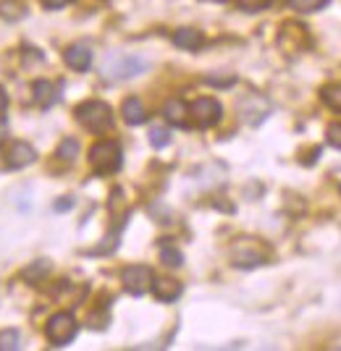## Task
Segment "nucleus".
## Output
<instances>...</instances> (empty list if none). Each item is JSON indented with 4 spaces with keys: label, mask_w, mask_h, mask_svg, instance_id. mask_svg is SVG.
Here are the masks:
<instances>
[{
    "label": "nucleus",
    "mask_w": 341,
    "mask_h": 351,
    "mask_svg": "<svg viewBox=\"0 0 341 351\" xmlns=\"http://www.w3.org/2000/svg\"><path fill=\"white\" fill-rule=\"evenodd\" d=\"M76 121L89 132H108L113 126V110L103 100H87L76 108Z\"/></svg>",
    "instance_id": "nucleus-1"
},
{
    "label": "nucleus",
    "mask_w": 341,
    "mask_h": 351,
    "mask_svg": "<svg viewBox=\"0 0 341 351\" xmlns=\"http://www.w3.org/2000/svg\"><path fill=\"white\" fill-rule=\"evenodd\" d=\"M121 162H124V155H121L119 142L105 139V142L92 145V149H89V165H92L97 173H103V176L116 173L121 168Z\"/></svg>",
    "instance_id": "nucleus-2"
},
{
    "label": "nucleus",
    "mask_w": 341,
    "mask_h": 351,
    "mask_svg": "<svg viewBox=\"0 0 341 351\" xmlns=\"http://www.w3.org/2000/svg\"><path fill=\"white\" fill-rule=\"evenodd\" d=\"M45 333H47V341H50L53 346H66V343H71L76 338V333H79V322H76V317L71 312H58V315L50 317Z\"/></svg>",
    "instance_id": "nucleus-3"
},
{
    "label": "nucleus",
    "mask_w": 341,
    "mask_h": 351,
    "mask_svg": "<svg viewBox=\"0 0 341 351\" xmlns=\"http://www.w3.org/2000/svg\"><path fill=\"white\" fill-rule=\"evenodd\" d=\"M148 69V63L142 58H134V56H113L105 63V79H113V82H124V79H132L137 73H142Z\"/></svg>",
    "instance_id": "nucleus-4"
},
{
    "label": "nucleus",
    "mask_w": 341,
    "mask_h": 351,
    "mask_svg": "<svg viewBox=\"0 0 341 351\" xmlns=\"http://www.w3.org/2000/svg\"><path fill=\"white\" fill-rule=\"evenodd\" d=\"M152 270H150L148 265H129V267H124V273H121V283H124V289L134 296H142V293H148L152 289Z\"/></svg>",
    "instance_id": "nucleus-5"
},
{
    "label": "nucleus",
    "mask_w": 341,
    "mask_h": 351,
    "mask_svg": "<svg viewBox=\"0 0 341 351\" xmlns=\"http://www.w3.org/2000/svg\"><path fill=\"white\" fill-rule=\"evenodd\" d=\"M268 260V252L260 244H255L252 239H244L231 247V263L237 267H257Z\"/></svg>",
    "instance_id": "nucleus-6"
},
{
    "label": "nucleus",
    "mask_w": 341,
    "mask_h": 351,
    "mask_svg": "<svg viewBox=\"0 0 341 351\" xmlns=\"http://www.w3.org/2000/svg\"><path fill=\"white\" fill-rule=\"evenodd\" d=\"M221 113H223L221 103L213 100V97H200V100H194V103L189 105V116H192V121L200 129L215 126V123L221 121Z\"/></svg>",
    "instance_id": "nucleus-7"
},
{
    "label": "nucleus",
    "mask_w": 341,
    "mask_h": 351,
    "mask_svg": "<svg viewBox=\"0 0 341 351\" xmlns=\"http://www.w3.org/2000/svg\"><path fill=\"white\" fill-rule=\"evenodd\" d=\"M150 291L155 293V299L158 302H165V304H171V302H176L178 296H181V283L174 278H155L152 280V289Z\"/></svg>",
    "instance_id": "nucleus-8"
},
{
    "label": "nucleus",
    "mask_w": 341,
    "mask_h": 351,
    "mask_svg": "<svg viewBox=\"0 0 341 351\" xmlns=\"http://www.w3.org/2000/svg\"><path fill=\"white\" fill-rule=\"evenodd\" d=\"M34 158H37L34 147L27 145V142H16V145H11V149H8L5 165H8V168H27L30 162H34Z\"/></svg>",
    "instance_id": "nucleus-9"
},
{
    "label": "nucleus",
    "mask_w": 341,
    "mask_h": 351,
    "mask_svg": "<svg viewBox=\"0 0 341 351\" xmlns=\"http://www.w3.org/2000/svg\"><path fill=\"white\" fill-rule=\"evenodd\" d=\"M32 92H34V100H37V105H43V108L56 105V103H58V97H60L58 87H56L53 82H47V79H37V82L32 84Z\"/></svg>",
    "instance_id": "nucleus-10"
},
{
    "label": "nucleus",
    "mask_w": 341,
    "mask_h": 351,
    "mask_svg": "<svg viewBox=\"0 0 341 351\" xmlns=\"http://www.w3.org/2000/svg\"><path fill=\"white\" fill-rule=\"evenodd\" d=\"M121 116H124V121L129 126H139V123L148 121V110H145V105H142L139 97H126L124 105H121Z\"/></svg>",
    "instance_id": "nucleus-11"
},
{
    "label": "nucleus",
    "mask_w": 341,
    "mask_h": 351,
    "mask_svg": "<svg viewBox=\"0 0 341 351\" xmlns=\"http://www.w3.org/2000/svg\"><path fill=\"white\" fill-rule=\"evenodd\" d=\"M202 43H205L202 32L194 29V27H181V29L174 32V45L181 50H200Z\"/></svg>",
    "instance_id": "nucleus-12"
},
{
    "label": "nucleus",
    "mask_w": 341,
    "mask_h": 351,
    "mask_svg": "<svg viewBox=\"0 0 341 351\" xmlns=\"http://www.w3.org/2000/svg\"><path fill=\"white\" fill-rule=\"evenodd\" d=\"M63 60H66L74 71H87L89 63H92V50H89L87 45H71V47L66 50Z\"/></svg>",
    "instance_id": "nucleus-13"
},
{
    "label": "nucleus",
    "mask_w": 341,
    "mask_h": 351,
    "mask_svg": "<svg viewBox=\"0 0 341 351\" xmlns=\"http://www.w3.org/2000/svg\"><path fill=\"white\" fill-rule=\"evenodd\" d=\"M163 116L168 123L174 126H187V118H189V105L184 100H168L163 105Z\"/></svg>",
    "instance_id": "nucleus-14"
},
{
    "label": "nucleus",
    "mask_w": 341,
    "mask_h": 351,
    "mask_svg": "<svg viewBox=\"0 0 341 351\" xmlns=\"http://www.w3.org/2000/svg\"><path fill=\"white\" fill-rule=\"evenodd\" d=\"M320 100H323L331 110L341 113V84H326V87L320 89Z\"/></svg>",
    "instance_id": "nucleus-15"
},
{
    "label": "nucleus",
    "mask_w": 341,
    "mask_h": 351,
    "mask_svg": "<svg viewBox=\"0 0 341 351\" xmlns=\"http://www.w3.org/2000/svg\"><path fill=\"white\" fill-rule=\"evenodd\" d=\"M326 5V0H289V8L297 14H315Z\"/></svg>",
    "instance_id": "nucleus-16"
},
{
    "label": "nucleus",
    "mask_w": 341,
    "mask_h": 351,
    "mask_svg": "<svg viewBox=\"0 0 341 351\" xmlns=\"http://www.w3.org/2000/svg\"><path fill=\"white\" fill-rule=\"evenodd\" d=\"M58 155L63 160H74L76 155H79V142L76 139H63L58 147Z\"/></svg>",
    "instance_id": "nucleus-17"
},
{
    "label": "nucleus",
    "mask_w": 341,
    "mask_h": 351,
    "mask_svg": "<svg viewBox=\"0 0 341 351\" xmlns=\"http://www.w3.org/2000/svg\"><path fill=\"white\" fill-rule=\"evenodd\" d=\"M161 260H163L168 267H178V265L184 263V257H181V252L174 247H163L161 249Z\"/></svg>",
    "instance_id": "nucleus-18"
},
{
    "label": "nucleus",
    "mask_w": 341,
    "mask_h": 351,
    "mask_svg": "<svg viewBox=\"0 0 341 351\" xmlns=\"http://www.w3.org/2000/svg\"><path fill=\"white\" fill-rule=\"evenodd\" d=\"M168 142H171V134H168V129L155 126V129L150 132V145H152V147H158V149H161V147H165Z\"/></svg>",
    "instance_id": "nucleus-19"
},
{
    "label": "nucleus",
    "mask_w": 341,
    "mask_h": 351,
    "mask_svg": "<svg viewBox=\"0 0 341 351\" xmlns=\"http://www.w3.org/2000/svg\"><path fill=\"white\" fill-rule=\"evenodd\" d=\"M16 346H19V333L16 330H3L0 333V351L16 349Z\"/></svg>",
    "instance_id": "nucleus-20"
},
{
    "label": "nucleus",
    "mask_w": 341,
    "mask_h": 351,
    "mask_svg": "<svg viewBox=\"0 0 341 351\" xmlns=\"http://www.w3.org/2000/svg\"><path fill=\"white\" fill-rule=\"evenodd\" d=\"M326 139L331 147H339L341 149V123H331V126H328Z\"/></svg>",
    "instance_id": "nucleus-21"
},
{
    "label": "nucleus",
    "mask_w": 341,
    "mask_h": 351,
    "mask_svg": "<svg viewBox=\"0 0 341 351\" xmlns=\"http://www.w3.org/2000/svg\"><path fill=\"white\" fill-rule=\"evenodd\" d=\"M268 0H239V5L244 8V11H260V8H266Z\"/></svg>",
    "instance_id": "nucleus-22"
},
{
    "label": "nucleus",
    "mask_w": 341,
    "mask_h": 351,
    "mask_svg": "<svg viewBox=\"0 0 341 351\" xmlns=\"http://www.w3.org/2000/svg\"><path fill=\"white\" fill-rule=\"evenodd\" d=\"M45 8H63L66 3H71V0H40Z\"/></svg>",
    "instance_id": "nucleus-23"
},
{
    "label": "nucleus",
    "mask_w": 341,
    "mask_h": 351,
    "mask_svg": "<svg viewBox=\"0 0 341 351\" xmlns=\"http://www.w3.org/2000/svg\"><path fill=\"white\" fill-rule=\"evenodd\" d=\"M8 139V123L5 121H0V145Z\"/></svg>",
    "instance_id": "nucleus-24"
},
{
    "label": "nucleus",
    "mask_w": 341,
    "mask_h": 351,
    "mask_svg": "<svg viewBox=\"0 0 341 351\" xmlns=\"http://www.w3.org/2000/svg\"><path fill=\"white\" fill-rule=\"evenodd\" d=\"M5 108H8V95H5V92H3V87H0V113H3Z\"/></svg>",
    "instance_id": "nucleus-25"
},
{
    "label": "nucleus",
    "mask_w": 341,
    "mask_h": 351,
    "mask_svg": "<svg viewBox=\"0 0 341 351\" xmlns=\"http://www.w3.org/2000/svg\"><path fill=\"white\" fill-rule=\"evenodd\" d=\"M215 3H228V0H215Z\"/></svg>",
    "instance_id": "nucleus-26"
}]
</instances>
